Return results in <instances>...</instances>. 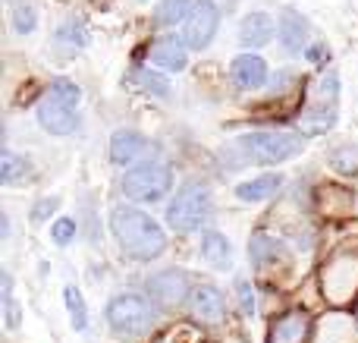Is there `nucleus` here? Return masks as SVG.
Here are the masks:
<instances>
[{"label": "nucleus", "mask_w": 358, "mask_h": 343, "mask_svg": "<svg viewBox=\"0 0 358 343\" xmlns=\"http://www.w3.org/2000/svg\"><path fill=\"white\" fill-rule=\"evenodd\" d=\"M110 233L126 258L155 262L167 252V233L148 211L136 205H117L110 211Z\"/></svg>", "instance_id": "f257e3e1"}, {"label": "nucleus", "mask_w": 358, "mask_h": 343, "mask_svg": "<svg viewBox=\"0 0 358 343\" xmlns=\"http://www.w3.org/2000/svg\"><path fill=\"white\" fill-rule=\"evenodd\" d=\"M79 101H82V88L73 79H66V76L54 79L35 107L41 130L50 132V136H69V132H76V126H79V113H76L79 111Z\"/></svg>", "instance_id": "f03ea898"}, {"label": "nucleus", "mask_w": 358, "mask_h": 343, "mask_svg": "<svg viewBox=\"0 0 358 343\" xmlns=\"http://www.w3.org/2000/svg\"><path fill=\"white\" fill-rule=\"evenodd\" d=\"M210 189L201 180H189L179 186V192L173 195V202L167 205V227L176 233H195L208 224L210 218Z\"/></svg>", "instance_id": "7ed1b4c3"}, {"label": "nucleus", "mask_w": 358, "mask_h": 343, "mask_svg": "<svg viewBox=\"0 0 358 343\" xmlns=\"http://www.w3.org/2000/svg\"><path fill=\"white\" fill-rule=\"evenodd\" d=\"M107 325L120 337H142L157 325L155 300H145L138 293H117L107 302Z\"/></svg>", "instance_id": "20e7f679"}, {"label": "nucleus", "mask_w": 358, "mask_h": 343, "mask_svg": "<svg viewBox=\"0 0 358 343\" xmlns=\"http://www.w3.org/2000/svg\"><path fill=\"white\" fill-rule=\"evenodd\" d=\"M239 148L248 155V161L283 164V161H292L296 155H302L305 136H299V132H286V130H258V132H245V136H239Z\"/></svg>", "instance_id": "39448f33"}, {"label": "nucleus", "mask_w": 358, "mask_h": 343, "mask_svg": "<svg viewBox=\"0 0 358 343\" xmlns=\"http://www.w3.org/2000/svg\"><path fill=\"white\" fill-rule=\"evenodd\" d=\"M120 186H123L126 199L155 205V202H161L164 195L170 192V186H173V170H170L167 164H161V161L151 158V161H142V164H136V167L126 170Z\"/></svg>", "instance_id": "423d86ee"}, {"label": "nucleus", "mask_w": 358, "mask_h": 343, "mask_svg": "<svg viewBox=\"0 0 358 343\" xmlns=\"http://www.w3.org/2000/svg\"><path fill=\"white\" fill-rule=\"evenodd\" d=\"M148 300H155L157 309H179L189 302L192 296V284H189V271L182 268H164L157 274H151L145 281Z\"/></svg>", "instance_id": "0eeeda50"}, {"label": "nucleus", "mask_w": 358, "mask_h": 343, "mask_svg": "<svg viewBox=\"0 0 358 343\" xmlns=\"http://www.w3.org/2000/svg\"><path fill=\"white\" fill-rule=\"evenodd\" d=\"M336 111H340V76L330 69L321 82H317V98L315 104L305 111V130L308 132H327L336 123Z\"/></svg>", "instance_id": "6e6552de"}, {"label": "nucleus", "mask_w": 358, "mask_h": 343, "mask_svg": "<svg viewBox=\"0 0 358 343\" xmlns=\"http://www.w3.org/2000/svg\"><path fill=\"white\" fill-rule=\"evenodd\" d=\"M217 29H220V6L214 0H195L192 13L182 22V41L192 50H204L214 41Z\"/></svg>", "instance_id": "1a4fd4ad"}, {"label": "nucleus", "mask_w": 358, "mask_h": 343, "mask_svg": "<svg viewBox=\"0 0 358 343\" xmlns=\"http://www.w3.org/2000/svg\"><path fill=\"white\" fill-rule=\"evenodd\" d=\"M358 290V258L355 255H340L324 268V293L334 302L352 300Z\"/></svg>", "instance_id": "9d476101"}, {"label": "nucleus", "mask_w": 358, "mask_h": 343, "mask_svg": "<svg viewBox=\"0 0 358 343\" xmlns=\"http://www.w3.org/2000/svg\"><path fill=\"white\" fill-rule=\"evenodd\" d=\"M151 142L138 130H117L110 136V161L117 167H136V164L148 161Z\"/></svg>", "instance_id": "9b49d317"}, {"label": "nucleus", "mask_w": 358, "mask_h": 343, "mask_svg": "<svg viewBox=\"0 0 358 343\" xmlns=\"http://www.w3.org/2000/svg\"><path fill=\"white\" fill-rule=\"evenodd\" d=\"M189 312L201 325H217L227 315V296L214 287V284H198L189 296Z\"/></svg>", "instance_id": "f8f14e48"}, {"label": "nucleus", "mask_w": 358, "mask_h": 343, "mask_svg": "<svg viewBox=\"0 0 358 343\" xmlns=\"http://www.w3.org/2000/svg\"><path fill=\"white\" fill-rule=\"evenodd\" d=\"M277 38L286 54H302L305 44H308V19L296 6H283L277 19Z\"/></svg>", "instance_id": "ddd939ff"}, {"label": "nucleus", "mask_w": 358, "mask_h": 343, "mask_svg": "<svg viewBox=\"0 0 358 343\" xmlns=\"http://www.w3.org/2000/svg\"><path fill=\"white\" fill-rule=\"evenodd\" d=\"M229 79L239 92H255L267 82V63L261 54H239L229 63Z\"/></svg>", "instance_id": "4468645a"}, {"label": "nucleus", "mask_w": 358, "mask_h": 343, "mask_svg": "<svg viewBox=\"0 0 358 343\" xmlns=\"http://www.w3.org/2000/svg\"><path fill=\"white\" fill-rule=\"evenodd\" d=\"M189 44L182 41V35H164L157 38V41H151V63L161 69H170V73H179V69H185V63H189Z\"/></svg>", "instance_id": "2eb2a0df"}, {"label": "nucleus", "mask_w": 358, "mask_h": 343, "mask_svg": "<svg viewBox=\"0 0 358 343\" xmlns=\"http://www.w3.org/2000/svg\"><path fill=\"white\" fill-rule=\"evenodd\" d=\"M273 29H277V25H273V19L267 16V13H248V16H242V22H239L242 48H252V50L264 48L273 38Z\"/></svg>", "instance_id": "dca6fc26"}, {"label": "nucleus", "mask_w": 358, "mask_h": 343, "mask_svg": "<svg viewBox=\"0 0 358 343\" xmlns=\"http://www.w3.org/2000/svg\"><path fill=\"white\" fill-rule=\"evenodd\" d=\"M308 328H311V318L305 312H286L283 318L273 321L267 343H305Z\"/></svg>", "instance_id": "f3484780"}, {"label": "nucleus", "mask_w": 358, "mask_h": 343, "mask_svg": "<svg viewBox=\"0 0 358 343\" xmlns=\"http://www.w3.org/2000/svg\"><path fill=\"white\" fill-rule=\"evenodd\" d=\"M201 255H204V262L217 271L233 268V243H229L220 230H204L201 233Z\"/></svg>", "instance_id": "a211bd4d"}, {"label": "nucleus", "mask_w": 358, "mask_h": 343, "mask_svg": "<svg viewBox=\"0 0 358 343\" xmlns=\"http://www.w3.org/2000/svg\"><path fill=\"white\" fill-rule=\"evenodd\" d=\"M280 186H283V176L280 174H261V176H255V180H242L239 186H236V199L255 205V202H264V199H271V195H277Z\"/></svg>", "instance_id": "6ab92c4d"}, {"label": "nucleus", "mask_w": 358, "mask_h": 343, "mask_svg": "<svg viewBox=\"0 0 358 343\" xmlns=\"http://www.w3.org/2000/svg\"><path fill=\"white\" fill-rule=\"evenodd\" d=\"M31 174H35V170H31L29 158L16 155V151H3V158H0V183H3V186H19V183H29Z\"/></svg>", "instance_id": "aec40b11"}, {"label": "nucleus", "mask_w": 358, "mask_h": 343, "mask_svg": "<svg viewBox=\"0 0 358 343\" xmlns=\"http://www.w3.org/2000/svg\"><path fill=\"white\" fill-rule=\"evenodd\" d=\"M192 6H195V0H161L155 6V25L157 29H173V25L185 22Z\"/></svg>", "instance_id": "412c9836"}, {"label": "nucleus", "mask_w": 358, "mask_h": 343, "mask_svg": "<svg viewBox=\"0 0 358 343\" xmlns=\"http://www.w3.org/2000/svg\"><path fill=\"white\" fill-rule=\"evenodd\" d=\"M248 255H252L255 265L277 262V258L283 255V246H280L273 237H267V233H255L252 243H248Z\"/></svg>", "instance_id": "4be33fe9"}, {"label": "nucleus", "mask_w": 358, "mask_h": 343, "mask_svg": "<svg viewBox=\"0 0 358 343\" xmlns=\"http://www.w3.org/2000/svg\"><path fill=\"white\" fill-rule=\"evenodd\" d=\"M63 300H66V312H69L73 328H76V331H85V328H88V309H85V300H82L79 287H73V284H69V287L63 290Z\"/></svg>", "instance_id": "5701e85b"}, {"label": "nucleus", "mask_w": 358, "mask_h": 343, "mask_svg": "<svg viewBox=\"0 0 358 343\" xmlns=\"http://www.w3.org/2000/svg\"><path fill=\"white\" fill-rule=\"evenodd\" d=\"M136 82H138V88H145L155 98H167L170 94V79L164 73H157V69H148V66L136 69Z\"/></svg>", "instance_id": "b1692460"}, {"label": "nucleus", "mask_w": 358, "mask_h": 343, "mask_svg": "<svg viewBox=\"0 0 358 343\" xmlns=\"http://www.w3.org/2000/svg\"><path fill=\"white\" fill-rule=\"evenodd\" d=\"M54 41L60 44L63 50H79V48H85V29H82V22H76V19H69V22H63L60 29L54 31Z\"/></svg>", "instance_id": "393cba45"}, {"label": "nucleus", "mask_w": 358, "mask_h": 343, "mask_svg": "<svg viewBox=\"0 0 358 343\" xmlns=\"http://www.w3.org/2000/svg\"><path fill=\"white\" fill-rule=\"evenodd\" d=\"M10 22H13V31L16 35H31L38 29V13L31 4H16L10 13Z\"/></svg>", "instance_id": "a878e982"}, {"label": "nucleus", "mask_w": 358, "mask_h": 343, "mask_svg": "<svg viewBox=\"0 0 358 343\" xmlns=\"http://www.w3.org/2000/svg\"><path fill=\"white\" fill-rule=\"evenodd\" d=\"M330 164H334L340 174H355L358 170V151L349 148V145H343V148H336L334 155H330Z\"/></svg>", "instance_id": "bb28decb"}, {"label": "nucleus", "mask_w": 358, "mask_h": 343, "mask_svg": "<svg viewBox=\"0 0 358 343\" xmlns=\"http://www.w3.org/2000/svg\"><path fill=\"white\" fill-rule=\"evenodd\" d=\"M50 239H54L57 246H69L76 239V220L73 218H57L54 224H50Z\"/></svg>", "instance_id": "cd10ccee"}, {"label": "nucleus", "mask_w": 358, "mask_h": 343, "mask_svg": "<svg viewBox=\"0 0 358 343\" xmlns=\"http://www.w3.org/2000/svg\"><path fill=\"white\" fill-rule=\"evenodd\" d=\"M3 309H6V328L16 331L19 328V306H16V300H13V281L6 271H3Z\"/></svg>", "instance_id": "c85d7f7f"}, {"label": "nucleus", "mask_w": 358, "mask_h": 343, "mask_svg": "<svg viewBox=\"0 0 358 343\" xmlns=\"http://www.w3.org/2000/svg\"><path fill=\"white\" fill-rule=\"evenodd\" d=\"M236 293H239L242 312H245V315H255V293H252V284H248V281H239V284H236Z\"/></svg>", "instance_id": "c756f323"}, {"label": "nucleus", "mask_w": 358, "mask_h": 343, "mask_svg": "<svg viewBox=\"0 0 358 343\" xmlns=\"http://www.w3.org/2000/svg\"><path fill=\"white\" fill-rule=\"evenodd\" d=\"M54 208H57V199H41V202H38V208H35V220H41L44 214L54 211Z\"/></svg>", "instance_id": "7c9ffc66"}, {"label": "nucleus", "mask_w": 358, "mask_h": 343, "mask_svg": "<svg viewBox=\"0 0 358 343\" xmlns=\"http://www.w3.org/2000/svg\"><path fill=\"white\" fill-rule=\"evenodd\" d=\"M324 54H327V50H324V48H321V44H317V48H311V50H308V60L321 63V60H324Z\"/></svg>", "instance_id": "2f4dec72"}]
</instances>
